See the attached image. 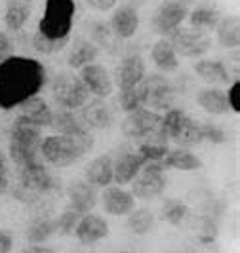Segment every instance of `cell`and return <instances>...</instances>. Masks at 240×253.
Instances as JSON below:
<instances>
[{"mask_svg":"<svg viewBox=\"0 0 240 253\" xmlns=\"http://www.w3.org/2000/svg\"><path fill=\"white\" fill-rule=\"evenodd\" d=\"M13 250V234L8 228H0V253H10Z\"/></svg>","mask_w":240,"mask_h":253,"instance_id":"cell-42","label":"cell"},{"mask_svg":"<svg viewBox=\"0 0 240 253\" xmlns=\"http://www.w3.org/2000/svg\"><path fill=\"white\" fill-rule=\"evenodd\" d=\"M75 0H46L37 31L50 38H69L75 23Z\"/></svg>","mask_w":240,"mask_h":253,"instance_id":"cell-4","label":"cell"},{"mask_svg":"<svg viewBox=\"0 0 240 253\" xmlns=\"http://www.w3.org/2000/svg\"><path fill=\"white\" fill-rule=\"evenodd\" d=\"M187 118H189V114L185 113L183 109H179V107H172V109L164 111L162 118H160V129L168 137V141L176 139V135L179 133V129L183 127Z\"/></svg>","mask_w":240,"mask_h":253,"instance_id":"cell-33","label":"cell"},{"mask_svg":"<svg viewBox=\"0 0 240 253\" xmlns=\"http://www.w3.org/2000/svg\"><path fill=\"white\" fill-rule=\"evenodd\" d=\"M51 93H53L55 103L61 109H69V111L82 109L90 99L86 86L82 84L78 75H73V73H59L55 76L51 84Z\"/></svg>","mask_w":240,"mask_h":253,"instance_id":"cell-6","label":"cell"},{"mask_svg":"<svg viewBox=\"0 0 240 253\" xmlns=\"http://www.w3.org/2000/svg\"><path fill=\"white\" fill-rule=\"evenodd\" d=\"M78 78L82 80V84L86 86L90 95H94L96 99H107L111 97L114 91L113 76L109 75V71L99 63L84 65L78 73Z\"/></svg>","mask_w":240,"mask_h":253,"instance_id":"cell-12","label":"cell"},{"mask_svg":"<svg viewBox=\"0 0 240 253\" xmlns=\"http://www.w3.org/2000/svg\"><path fill=\"white\" fill-rule=\"evenodd\" d=\"M10 190V175H8V166L0 168V196Z\"/></svg>","mask_w":240,"mask_h":253,"instance_id":"cell-44","label":"cell"},{"mask_svg":"<svg viewBox=\"0 0 240 253\" xmlns=\"http://www.w3.org/2000/svg\"><path fill=\"white\" fill-rule=\"evenodd\" d=\"M92 149H94V135L90 133V129L75 137L53 133L48 137H42L40 156L44 158L46 164L53 168H69L76 164Z\"/></svg>","mask_w":240,"mask_h":253,"instance_id":"cell-2","label":"cell"},{"mask_svg":"<svg viewBox=\"0 0 240 253\" xmlns=\"http://www.w3.org/2000/svg\"><path fill=\"white\" fill-rule=\"evenodd\" d=\"M84 177H86L84 181H88L96 189H105L113 185V156L101 154L97 158H92L86 164Z\"/></svg>","mask_w":240,"mask_h":253,"instance_id":"cell-21","label":"cell"},{"mask_svg":"<svg viewBox=\"0 0 240 253\" xmlns=\"http://www.w3.org/2000/svg\"><path fill=\"white\" fill-rule=\"evenodd\" d=\"M80 213L75 211L73 208H65L63 211L59 213V215L53 219V228H55V234H59V236H71L73 232H75L76 225H78V221H80Z\"/></svg>","mask_w":240,"mask_h":253,"instance_id":"cell-37","label":"cell"},{"mask_svg":"<svg viewBox=\"0 0 240 253\" xmlns=\"http://www.w3.org/2000/svg\"><path fill=\"white\" fill-rule=\"evenodd\" d=\"M168 40L172 42L177 55H183V57H200L212 46V40L208 37V33L183 25L177 31H174L168 37Z\"/></svg>","mask_w":240,"mask_h":253,"instance_id":"cell-10","label":"cell"},{"mask_svg":"<svg viewBox=\"0 0 240 253\" xmlns=\"http://www.w3.org/2000/svg\"><path fill=\"white\" fill-rule=\"evenodd\" d=\"M55 234V228H53V219L48 217H37L29 223V227L25 230V236L29 244H44L48 242Z\"/></svg>","mask_w":240,"mask_h":253,"instance_id":"cell-34","label":"cell"},{"mask_svg":"<svg viewBox=\"0 0 240 253\" xmlns=\"http://www.w3.org/2000/svg\"><path fill=\"white\" fill-rule=\"evenodd\" d=\"M225 93H227V103L231 113L240 114V80L231 82V86H229V89Z\"/></svg>","mask_w":240,"mask_h":253,"instance_id":"cell-40","label":"cell"},{"mask_svg":"<svg viewBox=\"0 0 240 253\" xmlns=\"http://www.w3.org/2000/svg\"><path fill=\"white\" fill-rule=\"evenodd\" d=\"M215 35H217V42L227 48V50H235L240 44V21L239 17L229 15V17H221L219 23L215 27Z\"/></svg>","mask_w":240,"mask_h":253,"instance_id":"cell-28","label":"cell"},{"mask_svg":"<svg viewBox=\"0 0 240 253\" xmlns=\"http://www.w3.org/2000/svg\"><path fill=\"white\" fill-rule=\"evenodd\" d=\"M143 164H145V160L138 151L118 152L116 158H113V183L118 187L130 185L138 177Z\"/></svg>","mask_w":240,"mask_h":253,"instance_id":"cell-14","label":"cell"},{"mask_svg":"<svg viewBox=\"0 0 240 253\" xmlns=\"http://www.w3.org/2000/svg\"><path fill=\"white\" fill-rule=\"evenodd\" d=\"M109 29L113 33L114 38L118 40H130L136 37L139 29V13L132 4H122L118 6L111 15L109 21Z\"/></svg>","mask_w":240,"mask_h":253,"instance_id":"cell-17","label":"cell"},{"mask_svg":"<svg viewBox=\"0 0 240 253\" xmlns=\"http://www.w3.org/2000/svg\"><path fill=\"white\" fill-rule=\"evenodd\" d=\"M194 75L200 80H204L210 86H227L231 84V75H229L225 63L217 59H200L192 67Z\"/></svg>","mask_w":240,"mask_h":253,"instance_id":"cell-23","label":"cell"},{"mask_svg":"<svg viewBox=\"0 0 240 253\" xmlns=\"http://www.w3.org/2000/svg\"><path fill=\"white\" fill-rule=\"evenodd\" d=\"M147 75V67L143 57L138 53H130L126 55L116 71V86L118 89H130L136 88L138 84H141V80Z\"/></svg>","mask_w":240,"mask_h":253,"instance_id":"cell-18","label":"cell"},{"mask_svg":"<svg viewBox=\"0 0 240 253\" xmlns=\"http://www.w3.org/2000/svg\"><path fill=\"white\" fill-rule=\"evenodd\" d=\"M116 2L118 0H86V4L96 12H109L116 6Z\"/></svg>","mask_w":240,"mask_h":253,"instance_id":"cell-43","label":"cell"},{"mask_svg":"<svg viewBox=\"0 0 240 253\" xmlns=\"http://www.w3.org/2000/svg\"><path fill=\"white\" fill-rule=\"evenodd\" d=\"M69 44V38H50L40 35L37 31V35L33 37V48L35 51L42 53V55H53V53H59L63 51Z\"/></svg>","mask_w":240,"mask_h":253,"instance_id":"cell-36","label":"cell"},{"mask_svg":"<svg viewBox=\"0 0 240 253\" xmlns=\"http://www.w3.org/2000/svg\"><path fill=\"white\" fill-rule=\"evenodd\" d=\"M187 19H189V27L208 33V31H214L217 27L219 19H221V13L214 6H196L194 10H189Z\"/></svg>","mask_w":240,"mask_h":253,"instance_id":"cell-29","label":"cell"},{"mask_svg":"<svg viewBox=\"0 0 240 253\" xmlns=\"http://www.w3.org/2000/svg\"><path fill=\"white\" fill-rule=\"evenodd\" d=\"M139 86L143 93V107L154 113H164L174 107L176 89L170 78L162 75H145Z\"/></svg>","mask_w":240,"mask_h":253,"instance_id":"cell-7","label":"cell"},{"mask_svg":"<svg viewBox=\"0 0 240 253\" xmlns=\"http://www.w3.org/2000/svg\"><path fill=\"white\" fill-rule=\"evenodd\" d=\"M29 17H31V6L27 2H23V0L8 2L6 12H4V23H6L8 31H12V33L21 31L27 25Z\"/></svg>","mask_w":240,"mask_h":253,"instance_id":"cell-30","label":"cell"},{"mask_svg":"<svg viewBox=\"0 0 240 253\" xmlns=\"http://www.w3.org/2000/svg\"><path fill=\"white\" fill-rule=\"evenodd\" d=\"M189 13V6L179 2V0H166L162 2L151 17V25L156 35L162 38H168L174 31H177L183 25V21L187 19Z\"/></svg>","mask_w":240,"mask_h":253,"instance_id":"cell-11","label":"cell"},{"mask_svg":"<svg viewBox=\"0 0 240 253\" xmlns=\"http://www.w3.org/2000/svg\"><path fill=\"white\" fill-rule=\"evenodd\" d=\"M109 232H111V228H109L107 219H103L101 215L90 211V213L80 217V221H78L73 234L82 246H94L97 242L105 240L109 236Z\"/></svg>","mask_w":240,"mask_h":253,"instance_id":"cell-13","label":"cell"},{"mask_svg":"<svg viewBox=\"0 0 240 253\" xmlns=\"http://www.w3.org/2000/svg\"><path fill=\"white\" fill-rule=\"evenodd\" d=\"M174 143H177V147L181 149H191V147H198L204 143L202 137V122L194 120V118H187L183 127L179 129V133L176 135Z\"/></svg>","mask_w":240,"mask_h":253,"instance_id":"cell-31","label":"cell"},{"mask_svg":"<svg viewBox=\"0 0 240 253\" xmlns=\"http://www.w3.org/2000/svg\"><path fill=\"white\" fill-rule=\"evenodd\" d=\"M166 166L160 162H145L141 171L138 173V177L134 179L132 185V194L136 200H154L158 198L166 189Z\"/></svg>","mask_w":240,"mask_h":253,"instance_id":"cell-5","label":"cell"},{"mask_svg":"<svg viewBox=\"0 0 240 253\" xmlns=\"http://www.w3.org/2000/svg\"><path fill=\"white\" fill-rule=\"evenodd\" d=\"M113 253H132L130 250H118V252H113Z\"/></svg>","mask_w":240,"mask_h":253,"instance_id":"cell-47","label":"cell"},{"mask_svg":"<svg viewBox=\"0 0 240 253\" xmlns=\"http://www.w3.org/2000/svg\"><path fill=\"white\" fill-rule=\"evenodd\" d=\"M160 113H154L147 107H139L132 113H126L120 124V131L126 139L141 141L160 127Z\"/></svg>","mask_w":240,"mask_h":253,"instance_id":"cell-8","label":"cell"},{"mask_svg":"<svg viewBox=\"0 0 240 253\" xmlns=\"http://www.w3.org/2000/svg\"><path fill=\"white\" fill-rule=\"evenodd\" d=\"M4 166H8V158H6V154L0 149V168H4Z\"/></svg>","mask_w":240,"mask_h":253,"instance_id":"cell-46","label":"cell"},{"mask_svg":"<svg viewBox=\"0 0 240 253\" xmlns=\"http://www.w3.org/2000/svg\"><path fill=\"white\" fill-rule=\"evenodd\" d=\"M202 137L204 141L212 143V145H223L227 143V133L223 131V127L212 122H202Z\"/></svg>","mask_w":240,"mask_h":253,"instance_id":"cell-39","label":"cell"},{"mask_svg":"<svg viewBox=\"0 0 240 253\" xmlns=\"http://www.w3.org/2000/svg\"><path fill=\"white\" fill-rule=\"evenodd\" d=\"M50 127L55 129V133H59V135H71V137H75V135H80V133H84V131H88V127L86 124L82 122V118H80V114L76 113V111H69V109H55L53 114H51V124Z\"/></svg>","mask_w":240,"mask_h":253,"instance_id":"cell-22","label":"cell"},{"mask_svg":"<svg viewBox=\"0 0 240 253\" xmlns=\"http://www.w3.org/2000/svg\"><path fill=\"white\" fill-rule=\"evenodd\" d=\"M17 185L21 189L29 190L31 194H35L37 198H40L42 194H48L55 189L57 181L53 179L50 169L40 160H37V162L17 168Z\"/></svg>","mask_w":240,"mask_h":253,"instance_id":"cell-9","label":"cell"},{"mask_svg":"<svg viewBox=\"0 0 240 253\" xmlns=\"http://www.w3.org/2000/svg\"><path fill=\"white\" fill-rule=\"evenodd\" d=\"M126 217L128 228L138 236H145L154 227V213L149 208H134Z\"/></svg>","mask_w":240,"mask_h":253,"instance_id":"cell-32","label":"cell"},{"mask_svg":"<svg viewBox=\"0 0 240 253\" xmlns=\"http://www.w3.org/2000/svg\"><path fill=\"white\" fill-rule=\"evenodd\" d=\"M67 196H69V208H73L80 215H86L90 211H94V208L99 204L97 189L84 179L73 181L67 187Z\"/></svg>","mask_w":240,"mask_h":253,"instance_id":"cell-15","label":"cell"},{"mask_svg":"<svg viewBox=\"0 0 240 253\" xmlns=\"http://www.w3.org/2000/svg\"><path fill=\"white\" fill-rule=\"evenodd\" d=\"M118 105L124 113H132L139 107H143V93H141V86L130 89H120L118 91Z\"/></svg>","mask_w":240,"mask_h":253,"instance_id":"cell-38","label":"cell"},{"mask_svg":"<svg viewBox=\"0 0 240 253\" xmlns=\"http://www.w3.org/2000/svg\"><path fill=\"white\" fill-rule=\"evenodd\" d=\"M189 213H191V208L183 200L170 198L162 206V219H164L168 225H172V227H181L185 223V219L189 217Z\"/></svg>","mask_w":240,"mask_h":253,"instance_id":"cell-35","label":"cell"},{"mask_svg":"<svg viewBox=\"0 0 240 253\" xmlns=\"http://www.w3.org/2000/svg\"><path fill=\"white\" fill-rule=\"evenodd\" d=\"M42 129L25 122L23 118H15L10 129V160L17 168L40 160V143H42Z\"/></svg>","mask_w":240,"mask_h":253,"instance_id":"cell-3","label":"cell"},{"mask_svg":"<svg viewBox=\"0 0 240 253\" xmlns=\"http://www.w3.org/2000/svg\"><path fill=\"white\" fill-rule=\"evenodd\" d=\"M48 82L44 65L33 57L12 55L0 63V109H17L29 97L38 95Z\"/></svg>","mask_w":240,"mask_h":253,"instance_id":"cell-1","label":"cell"},{"mask_svg":"<svg viewBox=\"0 0 240 253\" xmlns=\"http://www.w3.org/2000/svg\"><path fill=\"white\" fill-rule=\"evenodd\" d=\"M196 103L202 107L206 113L210 114H227L231 113L227 103V93L223 89L215 88H202L196 91Z\"/></svg>","mask_w":240,"mask_h":253,"instance_id":"cell-27","label":"cell"},{"mask_svg":"<svg viewBox=\"0 0 240 253\" xmlns=\"http://www.w3.org/2000/svg\"><path fill=\"white\" fill-rule=\"evenodd\" d=\"M179 2H183V4H187V2H189V0H179Z\"/></svg>","mask_w":240,"mask_h":253,"instance_id":"cell-48","label":"cell"},{"mask_svg":"<svg viewBox=\"0 0 240 253\" xmlns=\"http://www.w3.org/2000/svg\"><path fill=\"white\" fill-rule=\"evenodd\" d=\"M17 109H19V114H17V116L23 118L25 122L40 127V129H42V127H50L53 109L48 105V101H46L44 97H40V93L29 97V99L21 103Z\"/></svg>","mask_w":240,"mask_h":253,"instance_id":"cell-19","label":"cell"},{"mask_svg":"<svg viewBox=\"0 0 240 253\" xmlns=\"http://www.w3.org/2000/svg\"><path fill=\"white\" fill-rule=\"evenodd\" d=\"M97 55H99V48L92 40L78 38V40L73 42V46H71V51L67 55V65L71 69H78L80 71L84 65L96 63Z\"/></svg>","mask_w":240,"mask_h":253,"instance_id":"cell-25","label":"cell"},{"mask_svg":"<svg viewBox=\"0 0 240 253\" xmlns=\"http://www.w3.org/2000/svg\"><path fill=\"white\" fill-rule=\"evenodd\" d=\"M13 55V42L12 38L8 37V33L0 31V63L10 59Z\"/></svg>","mask_w":240,"mask_h":253,"instance_id":"cell-41","label":"cell"},{"mask_svg":"<svg viewBox=\"0 0 240 253\" xmlns=\"http://www.w3.org/2000/svg\"><path fill=\"white\" fill-rule=\"evenodd\" d=\"M101 206L105 213L114 217H126L136 208V198L130 190L118 185H109L101 192Z\"/></svg>","mask_w":240,"mask_h":253,"instance_id":"cell-16","label":"cell"},{"mask_svg":"<svg viewBox=\"0 0 240 253\" xmlns=\"http://www.w3.org/2000/svg\"><path fill=\"white\" fill-rule=\"evenodd\" d=\"M21 253H55V250L46 246V244H31Z\"/></svg>","mask_w":240,"mask_h":253,"instance_id":"cell-45","label":"cell"},{"mask_svg":"<svg viewBox=\"0 0 240 253\" xmlns=\"http://www.w3.org/2000/svg\"><path fill=\"white\" fill-rule=\"evenodd\" d=\"M151 59L154 67L162 73H176L179 67V55L168 38H158L151 48Z\"/></svg>","mask_w":240,"mask_h":253,"instance_id":"cell-24","label":"cell"},{"mask_svg":"<svg viewBox=\"0 0 240 253\" xmlns=\"http://www.w3.org/2000/svg\"><path fill=\"white\" fill-rule=\"evenodd\" d=\"M80 111V118L86 124V127L92 129H109L113 126L114 116L113 109L105 103V99H94V101H86V105Z\"/></svg>","mask_w":240,"mask_h":253,"instance_id":"cell-20","label":"cell"},{"mask_svg":"<svg viewBox=\"0 0 240 253\" xmlns=\"http://www.w3.org/2000/svg\"><path fill=\"white\" fill-rule=\"evenodd\" d=\"M166 169H177V171H196L202 168V160L189 149H170L162 158Z\"/></svg>","mask_w":240,"mask_h":253,"instance_id":"cell-26","label":"cell"}]
</instances>
